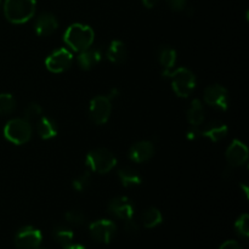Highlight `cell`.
Returning a JSON list of instances; mask_svg holds the SVG:
<instances>
[{
  "instance_id": "cell-1",
  "label": "cell",
  "mask_w": 249,
  "mask_h": 249,
  "mask_svg": "<svg viewBox=\"0 0 249 249\" xmlns=\"http://www.w3.org/2000/svg\"><path fill=\"white\" fill-rule=\"evenodd\" d=\"M94 39L95 33L91 27L83 23L71 24L63 34V41L77 53H82L90 48L94 43Z\"/></svg>"
},
{
  "instance_id": "cell-2",
  "label": "cell",
  "mask_w": 249,
  "mask_h": 249,
  "mask_svg": "<svg viewBox=\"0 0 249 249\" xmlns=\"http://www.w3.org/2000/svg\"><path fill=\"white\" fill-rule=\"evenodd\" d=\"M4 15L9 22L22 24L34 16L36 10V0H5L2 5Z\"/></svg>"
},
{
  "instance_id": "cell-3",
  "label": "cell",
  "mask_w": 249,
  "mask_h": 249,
  "mask_svg": "<svg viewBox=\"0 0 249 249\" xmlns=\"http://www.w3.org/2000/svg\"><path fill=\"white\" fill-rule=\"evenodd\" d=\"M85 164L91 172L107 174L116 167L117 158L111 151L106 148H96L88 153L85 158Z\"/></svg>"
},
{
  "instance_id": "cell-4",
  "label": "cell",
  "mask_w": 249,
  "mask_h": 249,
  "mask_svg": "<svg viewBox=\"0 0 249 249\" xmlns=\"http://www.w3.org/2000/svg\"><path fill=\"white\" fill-rule=\"evenodd\" d=\"M169 78L172 79L173 90L179 97L186 99L194 92L196 88V77L191 71L185 67L172 71Z\"/></svg>"
},
{
  "instance_id": "cell-5",
  "label": "cell",
  "mask_w": 249,
  "mask_h": 249,
  "mask_svg": "<svg viewBox=\"0 0 249 249\" xmlns=\"http://www.w3.org/2000/svg\"><path fill=\"white\" fill-rule=\"evenodd\" d=\"M4 136L15 145H23L32 138V124L24 118L11 119L5 125Z\"/></svg>"
},
{
  "instance_id": "cell-6",
  "label": "cell",
  "mask_w": 249,
  "mask_h": 249,
  "mask_svg": "<svg viewBox=\"0 0 249 249\" xmlns=\"http://www.w3.org/2000/svg\"><path fill=\"white\" fill-rule=\"evenodd\" d=\"M112 112V105L111 100L107 96L100 95V96L94 97L90 101L89 106V116L90 119L94 122L97 125H102V124L107 123V121L111 117Z\"/></svg>"
},
{
  "instance_id": "cell-7",
  "label": "cell",
  "mask_w": 249,
  "mask_h": 249,
  "mask_svg": "<svg viewBox=\"0 0 249 249\" xmlns=\"http://www.w3.org/2000/svg\"><path fill=\"white\" fill-rule=\"evenodd\" d=\"M203 99L207 105L219 111H226L229 108V92L220 84L207 87L204 90Z\"/></svg>"
},
{
  "instance_id": "cell-8",
  "label": "cell",
  "mask_w": 249,
  "mask_h": 249,
  "mask_svg": "<svg viewBox=\"0 0 249 249\" xmlns=\"http://www.w3.org/2000/svg\"><path fill=\"white\" fill-rule=\"evenodd\" d=\"M41 232L33 226H24L15 235V246L17 249H36L40 246Z\"/></svg>"
},
{
  "instance_id": "cell-9",
  "label": "cell",
  "mask_w": 249,
  "mask_h": 249,
  "mask_svg": "<svg viewBox=\"0 0 249 249\" xmlns=\"http://www.w3.org/2000/svg\"><path fill=\"white\" fill-rule=\"evenodd\" d=\"M89 232L92 240L99 243H109L117 232L116 224L112 220L101 219L90 224Z\"/></svg>"
},
{
  "instance_id": "cell-10",
  "label": "cell",
  "mask_w": 249,
  "mask_h": 249,
  "mask_svg": "<svg viewBox=\"0 0 249 249\" xmlns=\"http://www.w3.org/2000/svg\"><path fill=\"white\" fill-rule=\"evenodd\" d=\"M73 55L70 50L65 48H61L51 53L46 57L45 66L50 72L53 73H62L67 71L72 66Z\"/></svg>"
},
{
  "instance_id": "cell-11",
  "label": "cell",
  "mask_w": 249,
  "mask_h": 249,
  "mask_svg": "<svg viewBox=\"0 0 249 249\" xmlns=\"http://www.w3.org/2000/svg\"><path fill=\"white\" fill-rule=\"evenodd\" d=\"M107 211L111 215L116 216L119 220L125 221L129 220V219H133L135 209H134L133 202L128 197L119 196L109 201Z\"/></svg>"
},
{
  "instance_id": "cell-12",
  "label": "cell",
  "mask_w": 249,
  "mask_h": 249,
  "mask_svg": "<svg viewBox=\"0 0 249 249\" xmlns=\"http://www.w3.org/2000/svg\"><path fill=\"white\" fill-rule=\"evenodd\" d=\"M248 160L247 146L240 140H233L226 150V160L230 168H237L245 164Z\"/></svg>"
},
{
  "instance_id": "cell-13",
  "label": "cell",
  "mask_w": 249,
  "mask_h": 249,
  "mask_svg": "<svg viewBox=\"0 0 249 249\" xmlns=\"http://www.w3.org/2000/svg\"><path fill=\"white\" fill-rule=\"evenodd\" d=\"M153 155H155V146L147 140L138 141L129 150V158L135 163L147 162L153 157Z\"/></svg>"
},
{
  "instance_id": "cell-14",
  "label": "cell",
  "mask_w": 249,
  "mask_h": 249,
  "mask_svg": "<svg viewBox=\"0 0 249 249\" xmlns=\"http://www.w3.org/2000/svg\"><path fill=\"white\" fill-rule=\"evenodd\" d=\"M58 21L51 12H44L36 19L34 29L39 36H49L57 29Z\"/></svg>"
},
{
  "instance_id": "cell-15",
  "label": "cell",
  "mask_w": 249,
  "mask_h": 249,
  "mask_svg": "<svg viewBox=\"0 0 249 249\" xmlns=\"http://www.w3.org/2000/svg\"><path fill=\"white\" fill-rule=\"evenodd\" d=\"M158 62L163 68V77H169L177 63V51L172 46H160L158 50Z\"/></svg>"
},
{
  "instance_id": "cell-16",
  "label": "cell",
  "mask_w": 249,
  "mask_h": 249,
  "mask_svg": "<svg viewBox=\"0 0 249 249\" xmlns=\"http://www.w3.org/2000/svg\"><path fill=\"white\" fill-rule=\"evenodd\" d=\"M102 51L100 48H88L87 50L79 53L77 57V62L79 67L84 71H90L101 61Z\"/></svg>"
},
{
  "instance_id": "cell-17",
  "label": "cell",
  "mask_w": 249,
  "mask_h": 249,
  "mask_svg": "<svg viewBox=\"0 0 249 249\" xmlns=\"http://www.w3.org/2000/svg\"><path fill=\"white\" fill-rule=\"evenodd\" d=\"M228 125L225 123L220 121H212L201 129V136L209 139L213 142H218L228 135Z\"/></svg>"
},
{
  "instance_id": "cell-18",
  "label": "cell",
  "mask_w": 249,
  "mask_h": 249,
  "mask_svg": "<svg viewBox=\"0 0 249 249\" xmlns=\"http://www.w3.org/2000/svg\"><path fill=\"white\" fill-rule=\"evenodd\" d=\"M106 57L109 62L116 63V65H122V63L125 62L126 57H128L125 44L121 40L112 41L108 48H107Z\"/></svg>"
},
{
  "instance_id": "cell-19",
  "label": "cell",
  "mask_w": 249,
  "mask_h": 249,
  "mask_svg": "<svg viewBox=\"0 0 249 249\" xmlns=\"http://www.w3.org/2000/svg\"><path fill=\"white\" fill-rule=\"evenodd\" d=\"M187 122L190 123V125L192 128H199V126L203 124L204 117H206V112H204L203 104H202L201 100L195 99L192 100L191 106L187 109Z\"/></svg>"
},
{
  "instance_id": "cell-20",
  "label": "cell",
  "mask_w": 249,
  "mask_h": 249,
  "mask_svg": "<svg viewBox=\"0 0 249 249\" xmlns=\"http://www.w3.org/2000/svg\"><path fill=\"white\" fill-rule=\"evenodd\" d=\"M36 133L43 140H50L57 135V124L50 117H41L36 122Z\"/></svg>"
},
{
  "instance_id": "cell-21",
  "label": "cell",
  "mask_w": 249,
  "mask_h": 249,
  "mask_svg": "<svg viewBox=\"0 0 249 249\" xmlns=\"http://www.w3.org/2000/svg\"><path fill=\"white\" fill-rule=\"evenodd\" d=\"M118 178L124 187H136L142 184V178L133 168H122L118 170Z\"/></svg>"
},
{
  "instance_id": "cell-22",
  "label": "cell",
  "mask_w": 249,
  "mask_h": 249,
  "mask_svg": "<svg viewBox=\"0 0 249 249\" xmlns=\"http://www.w3.org/2000/svg\"><path fill=\"white\" fill-rule=\"evenodd\" d=\"M141 221L146 229H152L162 224L163 215L157 208L151 207V208L143 211V213L141 214Z\"/></svg>"
},
{
  "instance_id": "cell-23",
  "label": "cell",
  "mask_w": 249,
  "mask_h": 249,
  "mask_svg": "<svg viewBox=\"0 0 249 249\" xmlns=\"http://www.w3.org/2000/svg\"><path fill=\"white\" fill-rule=\"evenodd\" d=\"M53 237L58 245L62 246V247L65 248L67 247V246L72 245L74 233H73V231L71 230L70 228H67V226L58 225L53 230Z\"/></svg>"
},
{
  "instance_id": "cell-24",
  "label": "cell",
  "mask_w": 249,
  "mask_h": 249,
  "mask_svg": "<svg viewBox=\"0 0 249 249\" xmlns=\"http://www.w3.org/2000/svg\"><path fill=\"white\" fill-rule=\"evenodd\" d=\"M43 117V108L39 104L36 102H32L24 109V119H26L28 123H34V122H38L39 119Z\"/></svg>"
},
{
  "instance_id": "cell-25",
  "label": "cell",
  "mask_w": 249,
  "mask_h": 249,
  "mask_svg": "<svg viewBox=\"0 0 249 249\" xmlns=\"http://www.w3.org/2000/svg\"><path fill=\"white\" fill-rule=\"evenodd\" d=\"M16 108V100L11 94H0V114H9Z\"/></svg>"
},
{
  "instance_id": "cell-26",
  "label": "cell",
  "mask_w": 249,
  "mask_h": 249,
  "mask_svg": "<svg viewBox=\"0 0 249 249\" xmlns=\"http://www.w3.org/2000/svg\"><path fill=\"white\" fill-rule=\"evenodd\" d=\"M235 230L241 237L248 238L249 236V215L242 214L235 223Z\"/></svg>"
},
{
  "instance_id": "cell-27",
  "label": "cell",
  "mask_w": 249,
  "mask_h": 249,
  "mask_svg": "<svg viewBox=\"0 0 249 249\" xmlns=\"http://www.w3.org/2000/svg\"><path fill=\"white\" fill-rule=\"evenodd\" d=\"M65 219L67 220L68 224L75 226H80L85 223V215L78 209H72V211H68L66 213Z\"/></svg>"
},
{
  "instance_id": "cell-28",
  "label": "cell",
  "mask_w": 249,
  "mask_h": 249,
  "mask_svg": "<svg viewBox=\"0 0 249 249\" xmlns=\"http://www.w3.org/2000/svg\"><path fill=\"white\" fill-rule=\"evenodd\" d=\"M90 181H91V174H90V172H84L77 179L73 180V189H75L79 192L84 191L90 185Z\"/></svg>"
},
{
  "instance_id": "cell-29",
  "label": "cell",
  "mask_w": 249,
  "mask_h": 249,
  "mask_svg": "<svg viewBox=\"0 0 249 249\" xmlns=\"http://www.w3.org/2000/svg\"><path fill=\"white\" fill-rule=\"evenodd\" d=\"M167 4L174 11H182L186 9L187 0H167Z\"/></svg>"
},
{
  "instance_id": "cell-30",
  "label": "cell",
  "mask_w": 249,
  "mask_h": 249,
  "mask_svg": "<svg viewBox=\"0 0 249 249\" xmlns=\"http://www.w3.org/2000/svg\"><path fill=\"white\" fill-rule=\"evenodd\" d=\"M124 229H125V231L128 233L134 235V233H136L139 231V225L136 224V221L134 219H129V220L124 221Z\"/></svg>"
},
{
  "instance_id": "cell-31",
  "label": "cell",
  "mask_w": 249,
  "mask_h": 249,
  "mask_svg": "<svg viewBox=\"0 0 249 249\" xmlns=\"http://www.w3.org/2000/svg\"><path fill=\"white\" fill-rule=\"evenodd\" d=\"M219 249H243L242 246L240 245L238 242L236 241H226L221 245V247Z\"/></svg>"
},
{
  "instance_id": "cell-32",
  "label": "cell",
  "mask_w": 249,
  "mask_h": 249,
  "mask_svg": "<svg viewBox=\"0 0 249 249\" xmlns=\"http://www.w3.org/2000/svg\"><path fill=\"white\" fill-rule=\"evenodd\" d=\"M199 136H201V129L199 128H192L191 126V129L187 131V139H190V140H195Z\"/></svg>"
},
{
  "instance_id": "cell-33",
  "label": "cell",
  "mask_w": 249,
  "mask_h": 249,
  "mask_svg": "<svg viewBox=\"0 0 249 249\" xmlns=\"http://www.w3.org/2000/svg\"><path fill=\"white\" fill-rule=\"evenodd\" d=\"M160 2V0H142V4L145 5L147 9H152V7H155L156 5Z\"/></svg>"
},
{
  "instance_id": "cell-34",
  "label": "cell",
  "mask_w": 249,
  "mask_h": 249,
  "mask_svg": "<svg viewBox=\"0 0 249 249\" xmlns=\"http://www.w3.org/2000/svg\"><path fill=\"white\" fill-rule=\"evenodd\" d=\"M63 249H85V247L82 245H74V243H72V245L67 246V247H65Z\"/></svg>"
},
{
  "instance_id": "cell-35",
  "label": "cell",
  "mask_w": 249,
  "mask_h": 249,
  "mask_svg": "<svg viewBox=\"0 0 249 249\" xmlns=\"http://www.w3.org/2000/svg\"><path fill=\"white\" fill-rule=\"evenodd\" d=\"M1 7H2V4H1V0H0V10H1Z\"/></svg>"
},
{
  "instance_id": "cell-36",
  "label": "cell",
  "mask_w": 249,
  "mask_h": 249,
  "mask_svg": "<svg viewBox=\"0 0 249 249\" xmlns=\"http://www.w3.org/2000/svg\"><path fill=\"white\" fill-rule=\"evenodd\" d=\"M36 249H39V248H36Z\"/></svg>"
}]
</instances>
